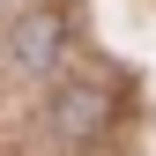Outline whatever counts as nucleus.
Segmentation results:
<instances>
[{"mask_svg": "<svg viewBox=\"0 0 156 156\" xmlns=\"http://www.w3.org/2000/svg\"><path fill=\"white\" fill-rule=\"evenodd\" d=\"M60 60V15H30L23 30H15V67L23 74H45Z\"/></svg>", "mask_w": 156, "mask_h": 156, "instance_id": "obj_1", "label": "nucleus"}, {"mask_svg": "<svg viewBox=\"0 0 156 156\" xmlns=\"http://www.w3.org/2000/svg\"><path fill=\"white\" fill-rule=\"evenodd\" d=\"M97 119H104V89H82L74 82L60 104H52V126L67 134V141H82V134H97Z\"/></svg>", "mask_w": 156, "mask_h": 156, "instance_id": "obj_2", "label": "nucleus"}]
</instances>
